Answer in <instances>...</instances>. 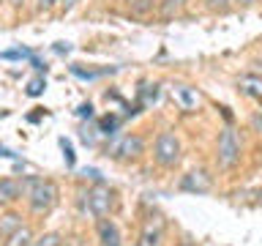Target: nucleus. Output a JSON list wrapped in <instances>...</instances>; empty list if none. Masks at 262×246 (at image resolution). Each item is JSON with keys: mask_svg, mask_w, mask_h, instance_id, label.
I'll return each instance as SVG.
<instances>
[{"mask_svg": "<svg viewBox=\"0 0 262 246\" xmlns=\"http://www.w3.org/2000/svg\"><path fill=\"white\" fill-rule=\"evenodd\" d=\"M25 197H28L30 211L47 213L55 208L57 202V186L47 178H28L25 180Z\"/></svg>", "mask_w": 262, "mask_h": 246, "instance_id": "f257e3e1", "label": "nucleus"}, {"mask_svg": "<svg viewBox=\"0 0 262 246\" xmlns=\"http://www.w3.org/2000/svg\"><path fill=\"white\" fill-rule=\"evenodd\" d=\"M118 205V197H115V189H110L106 183L98 180L96 186H90L85 194H82V208H85L90 216L101 219V216H110Z\"/></svg>", "mask_w": 262, "mask_h": 246, "instance_id": "f03ea898", "label": "nucleus"}, {"mask_svg": "<svg viewBox=\"0 0 262 246\" xmlns=\"http://www.w3.org/2000/svg\"><path fill=\"white\" fill-rule=\"evenodd\" d=\"M153 156L161 167H175L180 161V139L172 134V131H161L156 137V145H153Z\"/></svg>", "mask_w": 262, "mask_h": 246, "instance_id": "7ed1b4c3", "label": "nucleus"}, {"mask_svg": "<svg viewBox=\"0 0 262 246\" xmlns=\"http://www.w3.org/2000/svg\"><path fill=\"white\" fill-rule=\"evenodd\" d=\"M237 159H241V142H237L232 129H224L219 137V164L221 167H235Z\"/></svg>", "mask_w": 262, "mask_h": 246, "instance_id": "20e7f679", "label": "nucleus"}, {"mask_svg": "<svg viewBox=\"0 0 262 246\" xmlns=\"http://www.w3.org/2000/svg\"><path fill=\"white\" fill-rule=\"evenodd\" d=\"M142 151H145V142H142V137H137V134H126V137L115 139L110 145L112 159H137Z\"/></svg>", "mask_w": 262, "mask_h": 246, "instance_id": "39448f33", "label": "nucleus"}, {"mask_svg": "<svg viewBox=\"0 0 262 246\" xmlns=\"http://www.w3.org/2000/svg\"><path fill=\"white\" fill-rule=\"evenodd\" d=\"M164 243V219L159 213H150L142 224V235H139V246H161Z\"/></svg>", "mask_w": 262, "mask_h": 246, "instance_id": "423d86ee", "label": "nucleus"}, {"mask_svg": "<svg viewBox=\"0 0 262 246\" xmlns=\"http://www.w3.org/2000/svg\"><path fill=\"white\" fill-rule=\"evenodd\" d=\"M180 189H183V192H194V194H205L210 189V175L205 170L188 172V175L180 180Z\"/></svg>", "mask_w": 262, "mask_h": 246, "instance_id": "0eeeda50", "label": "nucleus"}, {"mask_svg": "<svg viewBox=\"0 0 262 246\" xmlns=\"http://www.w3.org/2000/svg\"><path fill=\"white\" fill-rule=\"evenodd\" d=\"M96 230H98V241H101V246H120V230H118V224H115L112 219L101 216L98 224H96Z\"/></svg>", "mask_w": 262, "mask_h": 246, "instance_id": "6e6552de", "label": "nucleus"}, {"mask_svg": "<svg viewBox=\"0 0 262 246\" xmlns=\"http://www.w3.org/2000/svg\"><path fill=\"white\" fill-rule=\"evenodd\" d=\"M22 197V183L14 178L0 180V202H16Z\"/></svg>", "mask_w": 262, "mask_h": 246, "instance_id": "1a4fd4ad", "label": "nucleus"}, {"mask_svg": "<svg viewBox=\"0 0 262 246\" xmlns=\"http://www.w3.org/2000/svg\"><path fill=\"white\" fill-rule=\"evenodd\" d=\"M30 243H33V230L25 227V224H19L11 235L6 238L3 246H30Z\"/></svg>", "mask_w": 262, "mask_h": 246, "instance_id": "9d476101", "label": "nucleus"}, {"mask_svg": "<svg viewBox=\"0 0 262 246\" xmlns=\"http://www.w3.org/2000/svg\"><path fill=\"white\" fill-rule=\"evenodd\" d=\"M241 88L246 90V93L262 96V71L257 69L254 74H246V77H241Z\"/></svg>", "mask_w": 262, "mask_h": 246, "instance_id": "9b49d317", "label": "nucleus"}, {"mask_svg": "<svg viewBox=\"0 0 262 246\" xmlns=\"http://www.w3.org/2000/svg\"><path fill=\"white\" fill-rule=\"evenodd\" d=\"M172 96H175L178 101L183 104V110H191V107H194L196 101H200V96H196L191 88H186V85H178L175 90H172Z\"/></svg>", "mask_w": 262, "mask_h": 246, "instance_id": "f8f14e48", "label": "nucleus"}, {"mask_svg": "<svg viewBox=\"0 0 262 246\" xmlns=\"http://www.w3.org/2000/svg\"><path fill=\"white\" fill-rule=\"evenodd\" d=\"M19 224H22V216H16V213H3V216H0V238H8Z\"/></svg>", "mask_w": 262, "mask_h": 246, "instance_id": "ddd939ff", "label": "nucleus"}, {"mask_svg": "<svg viewBox=\"0 0 262 246\" xmlns=\"http://www.w3.org/2000/svg\"><path fill=\"white\" fill-rule=\"evenodd\" d=\"M30 246H63V235L60 233H44L41 238H33Z\"/></svg>", "mask_w": 262, "mask_h": 246, "instance_id": "4468645a", "label": "nucleus"}, {"mask_svg": "<svg viewBox=\"0 0 262 246\" xmlns=\"http://www.w3.org/2000/svg\"><path fill=\"white\" fill-rule=\"evenodd\" d=\"M44 88H47L44 77H36V79H30V82H28V96H41V93H44Z\"/></svg>", "mask_w": 262, "mask_h": 246, "instance_id": "2eb2a0df", "label": "nucleus"}, {"mask_svg": "<svg viewBox=\"0 0 262 246\" xmlns=\"http://www.w3.org/2000/svg\"><path fill=\"white\" fill-rule=\"evenodd\" d=\"M235 3H241V0H208V8L210 11H227V8H232Z\"/></svg>", "mask_w": 262, "mask_h": 246, "instance_id": "dca6fc26", "label": "nucleus"}, {"mask_svg": "<svg viewBox=\"0 0 262 246\" xmlns=\"http://www.w3.org/2000/svg\"><path fill=\"white\" fill-rule=\"evenodd\" d=\"M153 3H156V0H128V6L134 8V11H139V14L147 11V8H150Z\"/></svg>", "mask_w": 262, "mask_h": 246, "instance_id": "f3484780", "label": "nucleus"}, {"mask_svg": "<svg viewBox=\"0 0 262 246\" xmlns=\"http://www.w3.org/2000/svg\"><path fill=\"white\" fill-rule=\"evenodd\" d=\"M180 6H183V0H167V3H164V16H169V14H172V8L178 11Z\"/></svg>", "mask_w": 262, "mask_h": 246, "instance_id": "a211bd4d", "label": "nucleus"}, {"mask_svg": "<svg viewBox=\"0 0 262 246\" xmlns=\"http://www.w3.org/2000/svg\"><path fill=\"white\" fill-rule=\"evenodd\" d=\"M63 151H66V161H69V164H74V148H71V142H66V139H63Z\"/></svg>", "mask_w": 262, "mask_h": 246, "instance_id": "6ab92c4d", "label": "nucleus"}, {"mask_svg": "<svg viewBox=\"0 0 262 246\" xmlns=\"http://www.w3.org/2000/svg\"><path fill=\"white\" fill-rule=\"evenodd\" d=\"M55 3H60V0H38V11H49Z\"/></svg>", "mask_w": 262, "mask_h": 246, "instance_id": "aec40b11", "label": "nucleus"}, {"mask_svg": "<svg viewBox=\"0 0 262 246\" xmlns=\"http://www.w3.org/2000/svg\"><path fill=\"white\" fill-rule=\"evenodd\" d=\"M115 126H118V120H115V118H104V120H101V129H104V131H106V129L112 131Z\"/></svg>", "mask_w": 262, "mask_h": 246, "instance_id": "412c9836", "label": "nucleus"}, {"mask_svg": "<svg viewBox=\"0 0 262 246\" xmlns=\"http://www.w3.org/2000/svg\"><path fill=\"white\" fill-rule=\"evenodd\" d=\"M77 3H79V0H60V6L66 8V11H71V8L77 6Z\"/></svg>", "mask_w": 262, "mask_h": 246, "instance_id": "4be33fe9", "label": "nucleus"}, {"mask_svg": "<svg viewBox=\"0 0 262 246\" xmlns=\"http://www.w3.org/2000/svg\"><path fill=\"white\" fill-rule=\"evenodd\" d=\"M11 3H14V6H22V3H25V0H11Z\"/></svg>", "mask_w": 262, "mask_h": 246, "instance_id": "5701e85b", "label": "nucleus"}, {"mask_svg": "<svg viewBox=\"0 0 262 246\" xmlns=\"http://www.w3.org/2000/svg\"><path fill=\"white\" fill-rule=\"evenodd\" d=\"M241 3H257V0H241Z\"/></svg>", "mask_w": 262, "mask_h": 246, "instance_id": "b1692460", "label": "nucleus"}, {"mask_svg": "<svg viewBox=\"0 0 262 246\" xmlns=\"http://www.w3.org/2000/svg\"><path fill=\"white\" fill-rule=\"evenodd\" d=\"M259 200H262V192H259Z\"/></svg>", "mask_w": 262, "mask_h": 246, "instance_id": "393cba45", "label": "nucleus"}, {"mask_svg": "<svg viewBox=\"0 0 262 246\" xmlns=\"http://www.w3.org/2000/svg\"><path fill=\"white\" fill-rule=\"evenodd\" d=\"M259 71H262V63H259Z\"/></svg>", "mask_w": 262, "mask_h": 246, "instance_id": "a878e982", "label": "nucleus"}, {"mask_svg": "<svg viewBox=\"0 0 262 246\" xmlns=\"http://www.w3.org/2000/svg\"><path fill=\"white\" fill-rule=\"evenodd\" d=\"M0 3H3V0H0Z\"/></svg>", "mask_w": 262, "mask_h": 246, "instance_id": "bb28decb", "label": "nucleus"}]
</instances>
